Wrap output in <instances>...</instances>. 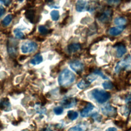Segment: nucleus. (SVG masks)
<instances>
[{
	"mask_svg": "<svg viewBox=\"0 0 131 131\" xmlns=\"http://www.w3.org/2000/svg\"><path fill=\"white\" fill-rule=\"evenodd\" d=\"M96 79V77L92 75H90L87 77V80L90 82V83L93 82L94 80H95Z\"/></svg>",
	"mask_w": 131,
	"mask_h": 131,
	"instance_id": "obj_30",
	"label": "nucleus"
},
{
	"mask_svg": "<svg viewBox=\"0 0 131 131\" xmlns=\"http://www.w3.org/2000/svg\"><path fill=\"white\" fill-rule=\"evenodd\" d=\"M131 62V56L130 55H127L123 59L119 61L115 68V72L116 73H119L122 69H124L128 67Z\"/></svg>",
	"mask_w": 131,
	"mask_h": 131,
	"instance_id": "obj_4",
	"label": "nucleus"
},
{
	"mask_svg": "<svg viewBox=\"0 0 131 131\" xmlns=\"http://www.w3.org/2000/svg\"><path fill=\"white\" fill-rule=\"evenodd\" d=\"M124 28L125 27L124 26H118L117 27H114L110 29L108 33L112 36H118L123 32Z\"/></svg>",
	"mask_w": 131,
	"mask_h": 131,
	"instance_id": "obj_11",
	"label": "nucleus"
},
{
	"mask_svg": "<svg viewBox=\"0 0 131 131\" xmlns=\"http://www.w3.org/2000/svg\"><path fill=\"white\" fill-rule=\"evenodd\" d=\"M102 86L105 90H111L113 88L114 85L111 81H105L102 83Z\"/></svg>",
	"mask_w": 131,
	"mask_h": 131,
	"instance_id": "obj_27",
	"label": "nucleus"
},
{
	"mask_svg": "<svg viewBox=\"0 0 131 131\" xmlns=\"http://www.w3.org/2000/svg\"><path fill=\"white\" fill-rule=\"evenodd\" d=\"M115 123L116 125L119 126V127H123V126L125 125L124 122L122 121H115Z\"/></svg>",
	"mask_w": 131,
	"mask_h": 131,
	"instance_id": "obj_31",
	"label": "nucleus"
},
{
	"mask_svg": "<svg viewBox=\"0 0 131 131\" xmlns=\"http://www.w3.org/2000/svg\"><path fill=\"white\" fill-rule=\"evenodd\" d=\"M94 108V106L92 103L88 102L86 105L83 108L80 112V115L82 117H87L90 116L91 112Z\"/></svg>",
	"mask_w": 131,
	"mask_h": 131,
	"instance_id": "obj_10",
	"label": "nucleus"
},
{
	"mask_svg": "<svg viewBox=\"0 0 131 131\" xmlns=\"http://www.w3.org/2000/svg\"><path fill=\"white\" fill-rule=\"evenodd\" d=\"M85 127L83 125H77L72 127H71L68 131H85Z\"/></svg>",
	"mask_w": 131,
	"mask_h": 131,
	"instance_id": "obj_23",
	"label": "nucleus"
},
{
	"mask_svg": "<svg viewBox=\"0 0 131 131\" xmlns=\"http://www.w3.org/2000/svg\"><path fill=\"white\" fill-rule=\"evenodd\" d=\"M114 24L118 26H123L126 24V20L124 17H117L114 19Z\"/></svg>",
	"mask_w": 131,
	"mask_h": 131,
	"instance_id": "obj_19",
	"label": "nucleus"
},
{
	"mask_svg": "<svg viewBox=\"0 0 131 131\" xmlns=\"http://www.w3.org/2000/svg\"><path fill=\"white\" fill-rule=\"evenodd\" d=\"M35 109L36 112L40 115L45 114L46 112V109L44 107L41 106L40 104H36L35 106Z\"/></svg>",
	"mask_w": 131,
	"mask_h": 131,
	"instance_id": "obj_24",
	"label": "nucleus"
},
{
	"mask_svg": "<svg viewBox=\"0 0 131 131\" xmlns=\"http://www.w3.org/2000/svg\"><path fill=\"white\" fill-rule=\"evenodd\" d=\"M15 36L18 39H23L25 37L24 33L21 31V29L19 28H16L13 31Z\"/></svg>",
	"mask_w": 131,
	"mask_h": 131,
	"instance_id": "obj_21",
	"label": "nucleus"
},
{
	"mask_svg": "<svg viewBox=\"0 0 131 131\" xmlns=\"http://www.w3.org/2000/svg\"><path fill=\"white\" fill-rule=\"evenodd\" d=\"M113 11L111 9H107L104 11L98 17L99 20L103 23H106L109 22L113 15Z\"/></svg>",
	"mask_w": 131,
	"mask_h": 131,
	"instance_id": "obj_6",
	"label": "nucleus"
},
{
	"mask_svg": "<svg viewBox=\"0 0 131 131\" xmlns=\"http://www.w3.org/2000/svg\"><path fill=\"white\" fill-rule=\"evenodd\" d=\"M41 131H52V130L50 127H47L43 129Z\"/></svg>",
	"mask_w": 131,
	"mask_h": 131,
	"instance_id": "obj_37",
	"label": "nucleus"
},
{
	"mask_svg": "<svg viewBox=\"0 0 131 131\" xmlns=\"http://www.w3.org/2000/svg\"><path fill=\"white\" fill-rule=\"evenodd\" d=\"M75 79V74L68 69L63 70L58 77L59 84L62 86H67L71 84Z\"/></svg>",
	"mask_w": 131,
	"mask_h": 131,
	"instance_id": "obj_1",
	"label": "nucleus"
},
{
	"mask_svg": "<svg viewBox=\"0 0 131 131\" xmlns=\"http://www.w3.org/2000/svg\"><path fill=\"white\" fill-rule=\"evenodd\" d=\"M92 95L99 103L102 104L107 101L110 98V93L99 89H95L92 91Z\"/></svg>",
	"mask_w": 131,
	"mask_h": 131,
	"instance_id": "obj_2",
	"label": "nucleus"
},
{
	"mask_svg": "<svg viewBox=\"0 0 131 131\" xmlns=\"http://www.w3.org/2000/svg\"><path fill=\"white\" fill-rule=\"evenodd\" d=\"M37 44L32 41H28L24 42L21 46V51L23 53H28L34 52L37 48Z\"/></svg>",
	"mask_w": 131,
	"mask_h": 131,
	"instance_id": "obj_3",
	"label": "nucleus"
},
{
	"mask_svg": "<svg viewBox=\"0 0 131 131\" xmlns=\"http://www.w3.org/2000/svg\"><path fill=\"white\" fill-rule=\"evenodd\" d=\"M94 74L95 75H97L100 76L102 78L104 79H108V77L107 76H106L101 71H100L99 70L96 69L94 71Z\"/></svg>",
	"mask_w": 131,
	"mask_h": 131,
	"instance_id": "obj_28",
	"label": "nucleus"
},
{
	"mask_svg": "<svg viewBox=\"0 0 131 131\" xmlns=\"http://www.w3.org/2000/svg\"><path fill=\"white\" fill-rule=\"evenodd\" d=\"M43 60L42 56L39 54H36L33 58L31 59L30 60V63L33 65H37L40 63Z\"/></svg>",
	"mask_w": 131,
	"mask_h": 131,
	"instance_id": "obj_16",
	"label": "nucleus"
},
{
	"mask_svg": "<svg viewBox=\"0 0 131 131\" xmlns=\"http://www.w3.org/2000/svg\"><path fill=\"white\" fill-rule=\"evenodd\" d=\"M126 48L123 44H119L116 46V56L118 58H120L126 53Z\"/></svg>",
	"mask_w": 131,
	"mask_h": 131,
	"instance_id": "obj_13",
	"label": "nucleus"
},
{
	"mask_svg": "<svg viewBox=\"0 0 131 131\" xmlns=\"http://www.w3.org/2000/svg\"><path fill=\"white\" fill-rule=\"evenodd\" d=\"M125 100V101H126V102H130L131 101V94L128 95L126 97Z\"/></svg>",
	"mask_w": 131,
	"mask_h": 131,
	"instance_id": "obj_35",
	"label": "nucleus"
},
{
	"mask_svg": "<svg viewBox=\"0 0 131 131\" xmlns=\"http://www.w3.org/2000/svg\"><path fill=\"white\" fill-rule=\"evenodd\" d=\"M105 131H117V128H116L111 127L108 128L106 129Z\"/></svg>",
	"mask_w": 131,
	"mask_h": 131,
	"instance_id": "obj_36",
	"label": "nucleus"
},
{
	"mask_svg": "<svg viewBox=\"0 0 131 131\" xmlns=\"http://www.w3.org/2000/svg\"><path fill=\"white\" fill-rule=\"evenodd\" d=\"M87 7V2L85 0H78L75 6L76 11L79 12L85 11Z\"/></svg>",
	"mask_w": 131,
	"mask_h": 131,
	"instance_id": "obj_12",
	"label": "nucleus"
},
{
	"mask_svg": "<svg viewBox=\"0 0 131 131\" xmlns=\"http://www.w3.org/2000/svg\"><path fill=\"white\" fill-rule=\"evenodd\" d=\"M19 2H22L24 0H18Z\"/></svg>",
	"mask_w": 131,
	"mask_h": 131,
	"instance_id": "obj_39",
	"label": "nucleus"
},
{
	"mask_svg": "<svg viewBox=\"0 0 131 131\" xmlns=\"http://www.w3.org/2000/svg\"><path fill=\"white\" fill-rule=\"evenodd\" d=\"M39 32L42 35H46L49 32L48 29L43 25H40L38 28Z\"/></svg>",
	"mask_w": 131,
	"mask_h": 131,
	"instance_id": "obj_26",
	"label": "nucleus"
},
{
	"mask_svg": "<svg viewBox=\"0 0 131 131\" xmlns=\"http://www.w3.org/2000/svg\"><path fill=\"white\" fill-rule=\"evenodd\" d=\"M91 83L89 82L88 80H81L77 84V87L81 90L85 89L86 88L89 87V85H90Z\"/></svg>",
	"mask_w": 131,
	"mask_h": 131,
	"instance_id": "obj_18",
	"label": "nucleus"
},
{
	"mask_svg": "<svg viewBox=\"0 0 131 131\" xmlns=\"http://www.w3.org/2000/svg\"><path fill=\"white\" fill-rule=\"evenodd\" d=\"M26 17L32 23H33L34 21L35 18V11L34 10H28L25 12Z\"/></svg>",
	"mask_w": 131,
	"mask_h": 131,
	"instance_id": "obj_17",
	"label": "nucleus"
},
{
	"mask_svg": "<svg viewBox=\"0 0 131 131\" xmlns=\"http://www.w3.org/2000/svg\"><path fill=\"white\" fill-rule=\"evenodd\" d=\"M70 67L76 73L79 74L84 69L83 63L80 61H73L70 63Z\"/></svg>",
	"mask_w": 131,
	"mask_h": 131,
	"instance_id": "obj_7",
	"label": "nucleus"
},
{
	"mask_svg": "<svg viewBox=\"0 0 131 131\" xmlns=\"http://www.w3.org/2000/svg\"><path fill=\"white\" fill-rule=\"evenodd\" d=\"M0 107L5 111H9L11 110V104L7 98H4L0 102Z\"/></svg>",
	"mask_w": 131,
	"mask_h": 131,
	"instance_id": "obj_14",
	"label": "nucleus"
},
{
	"mask_svg": "<svg viewBox=\"0 0 131 131\" xmlns=\"http://www.w3.org/2000/svg\"><path fill=\"white\" fill-rule=\"evenodd\" d=\"M5 8L2 6H0V17L5 13Z\"/></svg>",
	"mask_w": 131,
	"mask_h": 131,
	"instance_id": "obj_34",
	"label": "nucleus"
},
{
	"mask_svg": "<svg viewBox=\"0 0 131 131\" xmlns=\"http://www.w3.org/2000/svg\"><path fill=\"white\" fill-rule=\"evenodd\" d=\"M52 19L54 21H57L59 18V13L57 10H53L50 13Z\"/></svg>",
	"mask_w": 131,
	"mask_h": 131,
	"instance_id": "obj_25",
	"label": "nucleus"
},
{
	"mask_svg": "<svg viewBox=\"0 0 131 131\" xmlns=\"http://www.w3.org/2000/svg\"><path fill=\"white\" fill-rule=\"evenodd\" d=\"M63 108L62 106H56L55 107H54L53 111L54 112V113L57 115H61L62 112H63Z\"/></svg>",
	"mask_w": 131,
	"mask_h": 131,
	"instance_id": "obj_29",
	"label": "nucleus"
},
{
	"mask_svg": "<svg viewBox=\"0 0 131 131\" xmlns=\"http://www.w3.org/2000/svg\"><path fill=\"white\" fill-rule=\"evenodd\" d=\"M127 107V108H128V110L129 112H131V102H130V103H129V104L128 106V107Z\"/></svg>",
	"mask_w": 131,
	"mask_h": 131,
	"instance_id": "obj_38",
	"label": "nucleus"
},
{
	"mask_svg": "<svg viewBox=\"0 0 131 131\" xmlns=\"http://www.w3.org/2000/svg\"><path fill=\"white\" fill-rule=\"evenodd\" d=\"M12 19V16L11 14H8L3 19L2 24L4 26H8L11 23Z\"/></svg>",
	"mask_w": 131,
	"mask_h": 131,
	"instance_id": "obj_22",
	"label": "nucleus"
},
{
	"mask_svg": "<svg viewBox=\"0 0 131 131\" xmlns=\"http://www.w3.org/2000/svg\"><path fill=\"white\" fill-rule=\"evenodd\" d=\"M67 116L70 120H74L78 117V114L76 111L70 110L67 112Z\"/></svg>",
	"mask_w": 131,
	"mask_h": 131,
	"instance_id": "obj_20",
	"label": "nucleus"
},
{
	"mask_svg": "<svg viewBox=\"0 0 131 131\" xmlns=\"http://www.w3.org/2000/svg\"><path fill=\"white\" fill-rule=\"evenodd\" d=\"M121 0H108V3L112 5H116L120 3Z\"/></svg>",
	"mask_w": 131,
	"mask_h": 131,
	"instance_id": "obj_32",
	"label": "nucleus"
},
{
	"mask_svg": "<svg viewBox=\"0 0 131 131\" xmlns=\"http://www.w3.org/2000/svg\"><path fill=\"white\" fill-rule=\"evenodd\" d=\"M67 48L70 53H75L80 49L81 46L79 43H72L69 45Z\"/></svg>",
	"mask_w": 131,
	"mask_h": 131,
	"instance_id": "obj_15",
	"label": "nucleus"
},
{
	"mask_svg": "<svg viewBox=\"0 0 131 131\" xmlns=\"http://www.w3.org/2000/svg\"><path fill=\"white\" fill-rule=\"evenodd\" d=\"M60 104L63 107H64L66 108L72 107L76 105V99L74 98L67 97V98H64L61 101Z\"/></svg>",
	"mask_w": 131,
	"mask_h": 131,
	"instance_id": "obj_8",
	"label": "nucleus"
},
{
	"mask_svg": "<svg viewBox=\"0 0 131 131\" xmlns=\"http://www.w3.org/2000/svg\"><path fill=\"white\" fill-rule=\"evenodd\" d=\"M101 110L102 113L108 117H114L117 113V109L110 104H106L104 105Z\"/></svg>",
	"mask_w": 131,
	"mask_h": 131,
	"instance_id": "obj_5",
	"label": "nucleus"
},
{
	"mask_svg": "<svg viewBox=\"0 0 131 131\" xmlns=\"http://www.w3.org/2000/svg\"><path fill=\"white\" fill-rule=\"evenodd\" d=\"M0 2L3 3L5 6H7L9 5V4L11 3V0H0Z\"/></svg>",
	"mask_w": 131,
	"mask_h": 131,
	"instance_id": "obj_33",
	"label": "nucleus"
},
{
	"mask_svg": "<svg viewBox=\"0 0 131 131\" xmlns=\"http://www.w3.org/2000/svg\"><path fill=\"white\" fill-rule=\"evenodd\" d=\"M17 44L14 39L8 41V52L10 56H15L17 52Z\"/></svg>",
	"mask_w": 131,
	"mask_h": 131,
	"instance_id": "obj_9",
	"label": "nucleus"
}]
</instances>
